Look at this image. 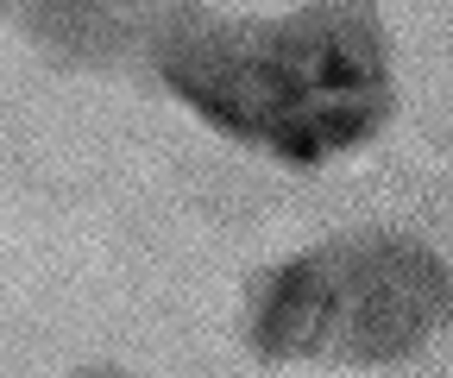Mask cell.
Here are the masks:
<instances>
[{"label": "cell", "instance_id": "7a4b0ae2", "mask_svg": "<svg viewBox=\"0 0 453 378\" xmlns=\"http://www.w3.org/2000/svg\"><path fill=\"white\" fill-rule=\"evenodd\" d=\"M447 321V265L422 240L365 234L334 240L258 278L252 347L258 359H340L390 366L428 347Z\"/></svg>", "mask_w": 453, "mask_h": 378}, {"label": "cell", "instance_id": "6da1fadb", "mask_svg": "<svg viewBox=\"0 0 453 378\" xmlns=\"http://www.w3.org/2000/svg\"><path fill=\"white\" fill-rule=\"evenodd\" d=\"M151 58L196 120L283 165H327L396 107L390 32L372 0H309L283 19L170 7Z\"/></svg>", "mask_w": 453, "mask_h": 378}]
</instances>
